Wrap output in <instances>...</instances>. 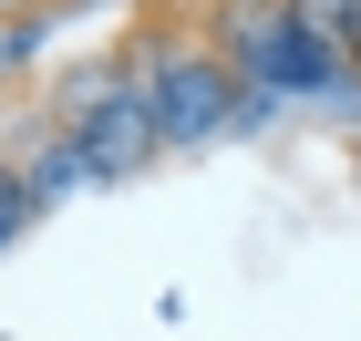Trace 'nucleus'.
<instances>
[{"mask_svg":"<svg viewBox=\"0 0 361 341\" xmlns=\"http://www.w3.org/2000/svg\"><path fill=\"white\" fill-rule=\"evenodd\" d=\"M31 217H42V207H31V186H21V166L0 155V249H11V238H21Z\"/></svg>","mask_w":361,"mask_h":341,"instance_id":"nucleus-5","label":"nucleus"},{"mask_svg":"<svg viewBox=\"0 0 361 341\" xmlns=\"http://www.w3.org/2000/svg\"><path fill=\"white\" fill-rule=\"evenodd\" d=\"M52 135L83 155V176H145V155H155L145 73H135V62H83V73H62Z\"/></svg>","mask_w":361,"mask_h":341,"instance_id":"nucleus-1","label":"nucleus"},{"mask_svg":"<svg viewBox=\"0 0 361 341\" xmlns=\"http://www.w3.org/2000/svg\"><path fill=\"white\" fill-rule=\"evenodd\" d=\"M279 11H289V21H300L310 42H331V52L351 42V21H361V0H279Z\"/></svg>","mask_w":361,"mask_h":341,"instance_id":"nucleus-4","label":"nucleus"},{"mask_svg":"<svg viewBox=\"0 0 361 341\" xmlns=\"http://www.w3.org/2000/svg\"><path fill=\"white\" fill-rule=\"evenodd\" d=\"M135 73H145L155 145H217L227 124H258V114H279V104H258V93L238 83L217 52H196V42H176V52H145Z\"/></svg>","mask_w":361,"mask_h":341,"instance_id":"nucleus-2","label":"nucleus"},{"mask_svg":"<svg viewBox=\"0 0 361 341\" xmlns=\"http://www.w3.org/2000/svg\"><path fill=\"white\" fill-rule=\"evenodd\" d=\"M21 186H31V207H52V197H73V186H93V176H83V155H73L62 135H42L31 166H21Z\"/></svg>","mask_w":361,"mask_h":341,"instance_id":"nucleus-3","label":"nucleus"},{"mask_svg":"<svg viewBox=\"0 0 361 341\" xmlns=\"http://www.w3.org/2000/svg\"><path fill=\"white\" fill-rule=\"evenodd\" d=\"M0 11H21V0H0Z\"/></svg>","mask_w":361,"mask_h":341,"instance_id":"nucleus-6","label":"nucleus"}]
</instances>
